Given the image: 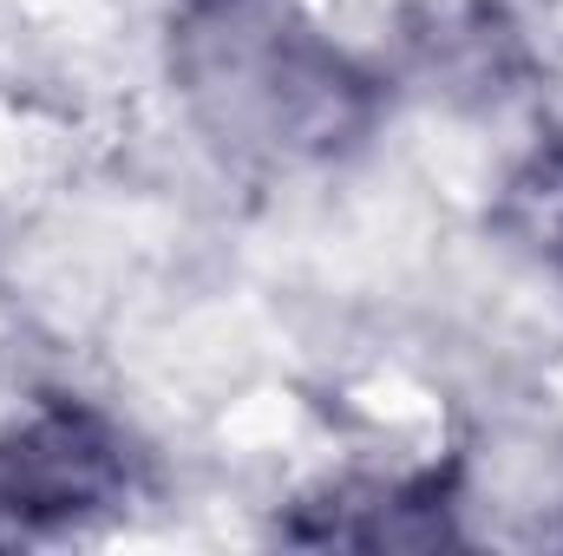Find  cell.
<instances>
[{"label":"cell","mask_w":563,"mask_h":556,"mask_svg":"<svg viewBox=\"0 0 563 556\" xmlns=\"http://www.w3.org/2000/svg\"><path fill=\"white\" fill-rule=\"evenodd\" d=\"M170 86L217 144L256 164H321L374 132V79L295 0H184Z\"/></svg>","instance_id":"obj_1"},{"label":"cell","mask_w":563,"mask_h":556,"mask_svg":"<svg viewBox=\"0 0 563 556\" xmlns=\"http://www.w3.org/2000/svg\"><path fill=\"white\" fill-rule=\"evenodd\" d=\"M132 452L125 432L92 407H40L0 432V524L59 531L125 504Z\"/></svg>","instance_id":"obj_2"},{"label":"cell","mask_w":563,"mask_h":556,"mask_svg":"<svg viewBox=\"0 0 563 556\" xmlns=\"http://www.w3.org/2000/svg\"><path fill=\"white\" fill-rule=\"evenodd\" d=\"M525 203H538L544 210V243L563 256V157H551V164H538V184H525Z\"/></svg>","instance_id":"obj_3"}]
</instances>
